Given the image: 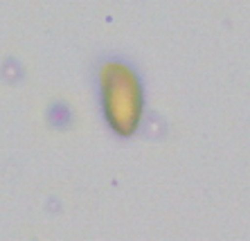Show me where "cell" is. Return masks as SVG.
Returning <instances> with one entry per match:
<instances>
[{
  "mask_svg": "<svg viewBox=\"0 0 250 241\" xmlns=\"http://www.w3.org/2000/svg\"><path fill=\"white\" fill-rule=\"evenodd\" d=\"M102 106L106 122L117 136H133L142 120V86L140 77L126 63L108 61L99 70Z\"/></svg>",
  "mask_w": 250,
  "mask_h": 241,
  "instance_id": "obj_1",
  "label": "cell"
}]
</instances>
